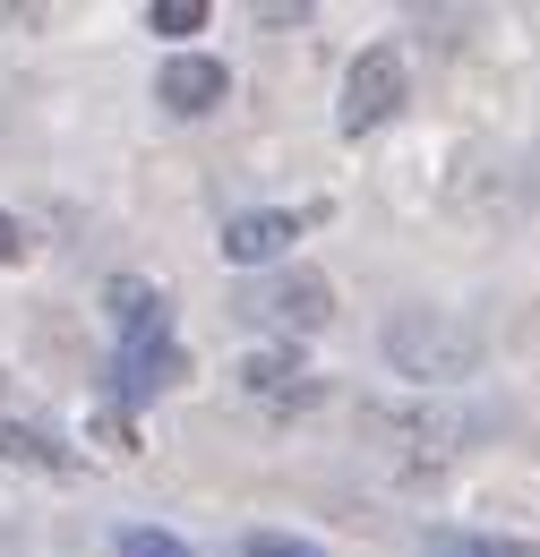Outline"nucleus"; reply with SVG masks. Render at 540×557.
I'll return each mask as SVG.
<instances>
[{
    "label": "nucleus",
    "mask_w": 540,
    "mask_h": 557,
    "mask_svg": "<svg viewBox=\"0 0 540 557\" xmlns=\"http://www.w3.org/2000/svg\"><path fill=\"white\" fill-rule=\"evenodd\" d=\"M472 412H455L446 395H378V404H360V437L369 446H386L395 463H446V455H464L472 446Z\"/></svg>",
    "instance_id": "1"
},
{
    "label": "nucleus",
    "mask_w": 540,
    "mask_h": 557,
    "mask_svg": "<svg viewBox=\"0 0 540 557\" xmlns=\"http://www.w3.org/2000/svg\"><path fill=\"white\" fill-rule=\"evenodd\" d=\"M386 360L429 395V386H455V377L480 369V335L464 318H446V309H395L386 318Z\"/></svg>",
    "instance_id": "2"
},
{
    "label": "nucleus",
    "mask_w": 540,
    "mask_h": 557,
    "mask_svg": "<svg viewBox=\"0 0 540 557\" xmlns=\"http://www.w3.org/2000/svg\"><path fill=\"white\" fill-rule=\"evenodd\" d=\"M241 318L283 326V335H318V326L335 318V292H327V275H309V267H283V275H267V283L241 292Z\"/></svg>",
    "instance_id": "3"
},
{
    "label": "nucleus",
    "mask_w": 540,
    "mask_h": 557,
    "mask_svg": "<svg viewBox=\"0 0 540 557\" xmlns=\"http://www.w3.org/2000/svg\"><path fill=\"white\" fill-rule=\"evenodd\" d=\"M404 95H412V70H404V52H360L352 61V77H343V138H360V129H378V121H395L404 112Z\"/></svg>",
    "instance_id": "4"
},
{
    "label": "nucleus",
    "mask_w": 540,
    "mask_h": 557,
    "mask_svg": "<svg viewBox=\"0 0 540 557\" xmlns=\"http://www.w3.org/2000/svg\"><path fill=\"white\" fill-rule=\"evenodd\" d=\"M103 300H112V326H121V344H172V335H163V326H172V309H163V292H155V283L146 275H112V292H103Z\"/></svg>",
    "instance_id": "5"
},
{
    "label": "nucleus",
    "mask_w": 540,
    "mask_h": 557,
    "mask_svg": "<svg viewBox=\"0 0 540 557\" xmlns=\"http://www.w3.org/2000/svg\"><path fill=\"white\" fill-rule=\"evenodd\" d=\"M232 377H241V395H249V404H318V377H309L292 351H249Z\"/></svg>",
    "instance_id": "6"
},
{
    "label": "nucleus",
    "mask_w": 540,
    "mask_h": 557,
    "mask_svg": "<svg viewBox=\"0 0 540 557\" xmlns=\"http://www.w3.org/2000/svg\"><path fill=\"white\" fill-rule=\"evenodd\" d=\"M155 95H163L172 112H214V103L232 95V77H223V61H206V52H181V61H163Z\"/></svg>",
    "instance_id": "7"
},
{
    "label": "nucleus",
    "mask_w": 540,
    "mask_h": 557,
    "mask_svg": "<svg viewBox=\"0 0 540 557\" xmlns=\"http://www.w3.org/2000/svg\"><path fill=\"white\" fill-rule=\"evenodd\" d=\"M292 240H300L292 214H232V223H223V258H232V267H274Z\"/></svg>",
    "instance_id": "8"
},
{
    "label": "nucleus",
    "mask_w": 540,
    "mask_h": 557,
    "mask_svg": "<svg viewBox=\"0 0 540 557\" xmlns=\"http://www.w3.org/2000/svg\"><path fill=\"white\" fill-rule=\"evenodd\" d=\"M189 377V351L181 344H137V351H121V395H163V386H181Z\"/></svg>",
    "instance_id": "9"
},
{
    "label": "nucleus",
    "mask_w": 540,
    "mask_h": 557,
    "mask_svg": "<svg viewBox=\"0 0 540 557\" xmlns=\"http://www.w3.org/2000/svg\"><path fill=\"white\" fill-rule=\"evenodd\" d=\"M429 557H540V541H498V532H455V523H438V532H429Z\"/></svg>",
    "instance_id": "10"
},
{
    "label": "nucleus",
    "mask_w": 540,
    "mask_h": 557,
    "mask_svg": "<svg viewBox=\"0 0 540 557\" xmlns=\"http://www.w3.org/2000/svg\"><path fill=\"white\" fill-rule=\"evenodd\" d=\"M0 463H26V472H69V455L44 437V429H17V420H0Z\"/></svg>",
    "instance_id": "11"
},
{
    "label": "nucleus",
    "mask_w": 540,
    "mask_h": 557,
    "mask_svg": "<svg viewBox=\"0 0 540 557\" xmlns=\"http://www.w3.org/2000/svg\"><path fill=\"white\" fill-rule=\"evenodd\" d=\"M146 26H155V35H198V26H206V0H155Z\"/></svg>",
    "instance_id": "12"
},
{
    "label": "nucleus",
    "mask_w": 540,
    "mask_h": 557,
    "mask_svg": "<svg viewBox=\"0 0 540 557\" xmlns=\"http://www.w3.org/2000/svg\"><path fill=\"white\" fill-rule=\"evenodd\" d=\"M121 557H189V549H181L172 532H146V523H130V532H121Z\"/></svg>",
    "instance_id": "13"
},
{
    "label": "nucleus",
    "mask_w": 540,
    "mask_h": 557,
    "mask_svg": "<svg viewBox=\"0 0 540 557\" xmlns=\"http://www.w3.org/2000/svg\"><path fill=\"white\" fill-rule=\"evenodd\" d=\"M249 557H318L309 541H283V532H249Z\"/></svg>",
    "instance_id": "14"
},
{
    "label": "nucleus",
    "mask_w": 540,
    "mask_h": 557,
    "mask_svg": "<svg viewBox=\"0 0 540 557\" xmlns=\"http://www.w3.org/2000/svg\"><path fill=\"white\" fill-rule=\"evenodd\" d=\"M17 258H26V232H17L9 214H0V267H17Z\"/></svg>",
    "instance_id": "15"
}]
</instances>
